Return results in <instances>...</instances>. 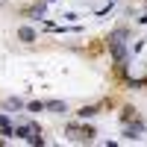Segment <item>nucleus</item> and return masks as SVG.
Masks as SVG:
<instances>
[{"mask_svg":"<svg viewBox=\"0 0 147 147\" xmlns=\"http://www.w3.org/2000/svg\"><path fill=\"white\" fill-rule=\"evenodd\" d=\"M18 35H21V38H24V41H32V38H35V32H32L30 27H24V30H21Z\"/></svg>","mask_w":147,"mask_h":147,"instance_id":"f257e3e1","label":"nucleus"}]
</instances>
